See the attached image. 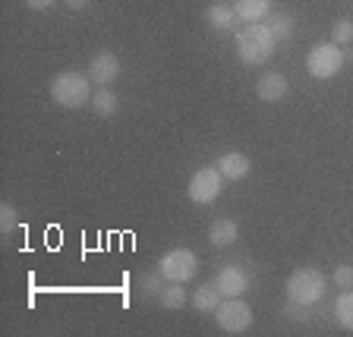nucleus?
Instances as JSON below:
<instances>
[{
	"mask_svg": "<svg viewBox=\"0 0 353 337\" xmlns=\"http://www.w3.org/2000/svg\"><path fill=\"white\" fill-rule=\"evenodd\" d=\"M274 48H278V38L272 35V29H268L265 22H246V25L236 32V57L246 66L268 63Z\"/></svg>",
	"mask_w": 353,
	"mask_h": 337,
	"instance_id": "nucleus-1",
	"label": "nucleus"
},
{
	"mask_svg": "<svg viewBox=\"0 0 353 337\" xmlns=\"http://www.w3.org/2000/svg\"><path fill=\"white\" fill-rule=\"evenodd\" d=\"M328 294V278H325L319 268H296L290 278H287V300L294 306H316L325 300Z\"/></svg>",
	"mask_w": 353,
	"mask_h": 337,
	"instance_id": "nucleus-2",
	"label": "nucleus"
},
{
	"mask_svg": "<svg viewBox=\"0 0 353 337\" xmlns=\"http://www.w3.org/2000/svg\"><path fill=\"white\" fill-rule=\"evenodd\" d=\"M51 98L54 104H60L66 110H76L82 104H88L92 101V79H88V73H76V70L57 73L51 82Z\"/></svg>",
	"mask_w": 353,
	"mask_h": 337,
	"instance_id": "nucleus-3",
	"label": "nucleus"
},
{
	"mask_svg": "<svg viewBox=\"0 0 353 337\" xmlns=\"http://www.w3.org/2000/svg\"><path fill=\"white\" fill-rule=\"evenodd\" d=\"M341 66H344V51H341V44H334V41L316 44V48L306 54V73L312 76V79H331V76L341 73Z\"/></svg>",
	"mask_w": 353,
	"mask_h": 337,
	"instance_id": "nucleus-4",
	"label": "nucleus"
},
{
	"mask_svg": "<svg viewBox=\"0 0 353 337\" xmlns=\"http://www.w3.org/2000/svg\"><path fill=\"white\" fill-rule=\"evenodd\" d=\"M214 322H218L221 331H228V334H243L252 325V306L243 303V296H228V300H221V306L214 309Z\"/></svg>",
	"mask_w": 353,
	"mask_h": 337,
	"instance_id": "nucleus-5",
	"label": "nucleus"
},
{
	"mask_svg": "<svg viewBox=\"0 0 353 337\" xmlns=\"http://www.w3.org/2000/svg\"><path fill=\"white\" fill-rule=\"evenodd\" d=\"M158 272L164 274V280H176V284H186V280H192L199 274V258L192 249H170L161 256V262H158Z\"/></svg>",
	"mask_w": 353,
	"mask_h": 337,
	"instance_id": "nucleus-6",
	"label": "nucleus"
},
{
	"mask_svg": "<svg viewBox=\"0 0 353 337\" xmlns=\"http://www.w3.org/2000/svg\"><path fill=\"white\" fill-rule=\"evenodd\" d=\"M224 190V176H221L218 167H199L196 174L190 176V186H186V196L196 205H212L214 198Z\"/></svg>",
	"mask_w": 353,
	"mask_h": 337,
	"instance_id": "nucleus-7",
	"label": "nucleus"
},
{
	"mask_svg": "<svg viewBox=\"0 0 353 337\" xmlns=\"http://www.w3.org/2000/svg\"><path fill=\"white\" fill-rule=\"evenodd\" d=\"M120 70H123L120 57L110 51H101L88 60V79L98 82V85H114V82L120 79Z\"/></svg>",
	"mask_w": 353,
	"mask_h": 337,
	"instance_id": "nucleus-8",
	"label": "nucleus"
},
{
	"mask_svg": "<svg viewBox=\"0 0 353 337\" xmlns=\"http://www.w3.org/2000/svg\"><path fill=\"white\" fill-rule=\"evenodd\" d=\"M214 287L221 290V296H243L250 290V274L243 272L240 265H224L218 274H214Z\"/></svg>",
	"mask_w": 353,
	"mask_h": 337,
	"instance_id": "nucleus-9",
	"label": "nucleus"
},
{
	"mask_svg": "<svg viewBox=\"0 0 353 337\" xmlns=\"http://www.w3.org/2000/svg\"><path fill=\"white\" fill-rule=\"evenodd\" d=\"M287 95H290V82H287V76H281V73L259 76V82H256V98L259 101L278 104V101H284Z\"/></svg>",
	"mask_w": 353,
	"mask_h": 337,
	"instance_id": "nucleus-10",
	"label": "nucleus"
},
{
	"mask_svg": "<svg viewBox=\"0 0 353 337\" xmlns=\"http://www.w3.org/2000/svg\"><path fill=\"white\" fill-rule=\"evenodd\" d=\"M214 167L221 170L224 180H246L252 170V161H250V154H243V152H228V154H221Z\"/></svg>",
	"mask_w": 353,
	"mask_h": 337,
	"instance_id": "nucleus-11",
	"label": "nucleus"
},
{
	"mask_svg": "<svg viewBox=\"0 0 353 337\" xmlns=\"http://www.w3.org/2000/svg\"><path fill=\"white\" fill-rule=\"evenodd\" d=\"M236 236H240V227H236V221H230V218H218V221H212V227H208V243L218 246V249L234 246Z\"/></svg>",
	"mask_w": 353,
	"mask_h": 337,
	"instance_id": "nucleus-12",
	"label": "nucleus"
},
{
	"mask_svg": "<svg viewBox=\"0 0 353 337\" xmlns=\"http://www.w3.org/2000/svg\"><path fill=\"white\" fill-rule=\"evenodd\" d=\"M272 3L274 0H234L236 19L240 22H265L272 16Z\"/></svg>",
	"mask_w": 353,
	"mask_h": 337,
	"instance_id": "nucleus-13",
	"label": "nucleus"
},
{
	"mask_svg": "<svg viewBox=\"0 0 353 337\" xmlns=\"http://www.w3.org/2000/svg\"><path fill=\"white\" fill-rule=\"evenodd\" d=\"M205 19H208V25L212 29H218V32H228V29H234L236 22V10L230 7V3H212L208 7V13H205Z\"/></svg>",
	"mask_w": 353,
	"mask_h": 337,
	"instance_id": "nucleus-14",
	"label": "nucleus"
},
{
	"mask_svg": "<svg viewBox=\"0 0 353 337\" xmlns=\"http://www.w3.org/2000/svg\"><path fill=\"white\" fill-rule=\"evenodd\" d=\"M265 25L272 29V35L278 38V41H287V38H294L296 32V19L287 10H281V13H272L268 19H265Z\"/></svg>",
	"mask_w": 353,
	"mask_h": 337,
	"instance_id": "nucleus-15",
	"label": "nucleus"
},
{
	"mask_svg": "<svg viewBox=\"0 0 353 337\" xmlns=\"http://www.w3.org/2000/svg\"><path fill=\"white\" fill-rule=\"evenodd\" d=\"M221 290L214 287V280L212 284H202V287H196V294H192V306L199 309V312H214V309L221 306Z\"/></svg>",
	"mask_w": 353,
	"mask_h": 337,
	"instance_id": "nucleus-16",
	"label": "nucleus"
},
{
	"mask_svg": "<svg viewBox=\"0 0 353 337\" xmlns=\"http://www.w3.org/2000/svg\"><path fill=\"white\" fill-rule=\"evenodd\" d=\"M92 108H95L98 117H114L120 108V98L110 92V85H101L95 95H92Z\"/></svg>",
	"mask_w": 353,
	"mask_h": 337,
	"instance_id": "nucleus-17",
	"label": "nucleus"
},
{
	"mask_svg": "<svg viewBox=\"0 0 353 337\" xmlns=\"http://www.w3.org/2000/svg\"><path fill=\"white\" fill-rule=\"evenodd\" d=\"M334 322L341 328L353 331V290H344V294L334 300Z\"/></svg>",
	"mask_w": 353,
	"mask_h": 337,
	"instance_id": "nucleus-18",
	"label": "nucleus"
},
{
	"mask_svg": "<svg viewBox=\"0 0 353 337\" xmlns=\"http://www.w3.org/2000/svg\"><path fill=\"white\" fill-rule=\"evenodd\" d=\"M158 300H161L164 309H183V306H186V290H183V284H176V280H168V284H164V290L158 294Z\"/></svg>",
	"mask_w": 353,
	"mask_h": 337,
	"instance_id": "nucleus-19",
	"label": "nucleus"
},
{
	"mask_svg": "<svg viewBox=\"0 0 353 337\" xmlns=\"http://www.w3.org/2000/svg\"><path fill=\"white\" fill-rule=\"evenodd\" d=\"M331 41L334 44H350L353 41V19H338L331 29Z\"/></svg>",
	"mask_w": 353,
	"mask_h": 337,
	"instance_id": "nucleus-20",
	"label": "nucleus"
},
{
	"mask_svg": "<svg viewBox=\"0 0 353 337\" xmlns=\"http://www.w3.org/2000/svg\"><path fill=\"white\" fill-rule=\"evenodd\" d=\"M16 227H19V214H16V208L10 205V202H3V205H0V230H3V234H13Z\"/></svg>",
	"mask_w": 353,
	"mask_h": 337,
	"instance_id": "nucleus-21",
	"label": "nucleus"
},
{
	"mask_svg": "<svg viewBox=\"0 0 353 337\" xmlns=\"http://www.w3.org/2000/svg\"><path fill=\"white\" fill-rule=\"evenodd\" d=\"M331 280H334L341 290H353V268H350V265H338V268H334V274H331Z\"/></svg>",
	"mask_w": 353,
	"mask_h": 337,
	"instance_id": "nucleus-22",
	"label": "nucleus"
},
{
	"mask_svg": "<svg viewBox=\"0 0 353 337\" xmlns=\"http://www.w3.org/2000/svg\"><path fill=\"white\" fill-rule=\"evenodd\" d=\"M142 290L145 294H161L164 290V274L158 272V274H142Z\"/></svg>",
	"mask_w": 353,
	"mask_h": 337,
	"instance_id": "nucleus-23",
	"label": "nucleus"
},
{
	"mask_svg": "<svg viewBox=\"0 0 353 337\" xmlns=\"http://www.w3.org/2000/svg\"><path fill=\"white\" fill-rule=\"evenodd\" d=\"M57 0H26V7L29 10H48V7H54Z\"/></svg>",
	"mask_w": 353,
	"mask_h": 337,
	"instance_id": "nucleus-24",
	"label": "nucleus"
},
{
	"mask_svg": "<svg viewBox=\"0 0 353 337\" xmlns=\"http://www.w3.org/2000/svg\"><path fill=\"white\" fill-rule=\"evenodd\" d=\"M63 3L70 10H88V7H92V0H63Z\"/></svg>",
	"mask_w": 353,
	"mask_h": 337,
	"instance_id": "nucleus-25",
	"label": "nucleus"
}]
</instances>
